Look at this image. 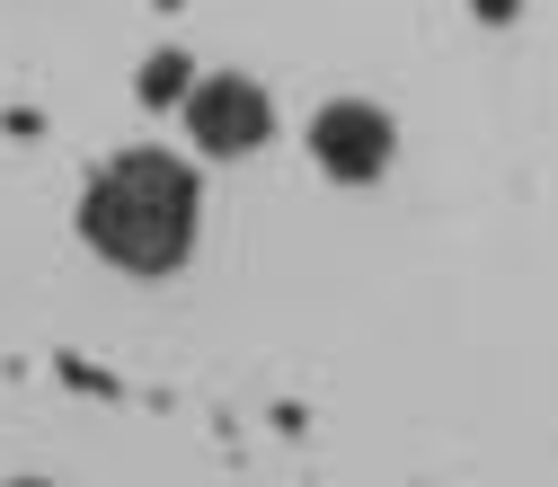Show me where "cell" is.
Segmentation results:
<instances>
[{
  "label": "cell",
  "mask_w": 558,
  "mask_h": 487,
  "mask_svg": "<svg viewBox=\"0 0 558 487\" xmlns=\"http://www.w3.org/2000/svg\"><path fill=\"white\" fill-rule=\"evenodd\" d=\"M195 169L169 151H116L81 195V240L124 275H178L195 248Z\"/></svg>",
  "instance_id": "1"
},
{
  "label": "cell",
  "mask_w": 558,
  "mask_h": 487,
  "mask_svg": "<svg viewBox=\"0 0 558 487\" xmlns=\"http://www.w3.org/2000/svg\"><path fill=\"white\" fill-rule=\"evenodd\" d=\"M390 151H399V124H390L373 98H328V107L311 115V160H319L337 186H373V178L390 169Z\"/></svg>",
  "instance_id": "2"
},
{
  "label": "cell",
  "mask_w": 558,
  "mask_h": 487,
  "mask_svg": "<svg viewBox=\"0 0 558 487\" xmlns=\"http://www.w3.org/2000/svg\"><path fill=\"white\" fill-rule=\"evenodd\" d=\"M186 133H195V151L240 160V151H257L275 133V107H266V89L248 72H214V81L186 89Z\"/></svg>",
  "instance_id": "3"
},
{
  "label": "cell",
  "mask_w": 558,
  "mask_h": 487,
  "mask_svg": "<svg viewBox=\"0 0 558 487\" xmlns=\"http://www.w3.org/2000/svg\"><path fill=\"white\" fill-rule=\"evenodd\" d=\"M143 98H186V53H160L143 72Z\"/></svg>",
  "instance_id": "4"
},
{
  "label": "cell",
  "mask_w": 558,
  "mask_h": 487,
  "mask_svg": "<svg viewBox=\"0 0 558 487\" xmlns=\"http://www.w3.org/2000/svg\"><path fill=\"white\" fill-rule=\"evenodd\" d=\"M478 10H487V19H506V10H514V0H478Z\"/></svg>",
  "instance_id": "5"
},
{
  "label": "cell",
  "mask_w": 558,
  "mask_h": 487,
  "mask_svg": "<svg viewBox=\"0 0 558 487\" xmlns=\"http://www.w3.org/2000/svg\"><path fill=\"white\" fill-rule=\"evenodd\" d=\"M19 487H45V478H19Z\"/></svg>",
  "instance_id": "6"
}]
</instances>
